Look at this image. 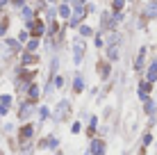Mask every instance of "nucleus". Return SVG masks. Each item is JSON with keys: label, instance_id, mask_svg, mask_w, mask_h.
Returning <instances> with one entry per match:
<instances>
[{"label": "nucleus", "instance_id": "f3484780", "mask_svg": "<svg viewBox=\"0 0 157 155\" xmlns=\"http://www.w3.org/2000/svg\"><path fill=\"white\" fill-rule=\"evenodd\" d=\"M36 46H39V41H36V39H32L30 44H28V50H36Z\"/></svg>", "mask_w": 157, "mask_h": 155}, {"label": "nucleus", "instance_id": "9d476101", "mask_svg": "<svg viewBox=\"0 0 157 155\" xmlns=\"http://www.w3.org/2000/svg\"><path fill=\"white\" fill-rule=\"evenodd\" d=\"M59 16H62V18H68V16H71V7H68V5H62V7H59Z\"/></svg>", "mask_w": 157, "mask_h": 155}, {"label": "nucleus", "instance_id": "4be33fe9", "mask_svg": "<svg viewBox=\"0 0 157 155\" xmlns=\"http://www.w3.org/2000/svg\"><path fill=\"white\" fill-rule=\"evenodd\" d=\"M114 7H116V9H121V7H123V0H114Z\"/></svg>", "mask_w": 157, "mask_h": 155}, {"label": "nucleus", "instance_id": "1a4fd4ad", "mask_svg": "<svg viewBox=\"0 0 157 155\" xmlns=\"http://www.w3.org/2000/svg\"><path fill=\"white\" fill-rule=\"evenodd\" d=\"M80 16H84V14H82V7H78V9H75V12H73V16H71V23H73V25H78Z\"/></svg>", "mask_w": 157, "mask_h": 155}, {"label": "nucleus", "instance_id": "6ab92c4d", "mask_svg": "<svg viewBox=\"0 0 157 155\" xmlns=\"http://www.w3.org/2000/svg\"><path fill=\"white\" fill-rule=\"evenodd\" d=\"M23 137H30L32 135V126H28V128H23V132H21Z\"/></svg>", "mask_w": 157, "mask_h": 155}, {"label": "nucleus", "instance_id": "412c9836", "mask_svg": "<svg viewBox=\"0 0 157 155\" xmlns=\"http://www.w3.org/2000/svg\"><path fill=\"white\" fill-rule=\"evenodd\" d=\"M64 84V78H55V87H62Z\"/></svg>", "mask_w": 157, "mask_h": 155}, {"label": "nucleus", "instance_id": "2eb2a0df", "mask_svg": "<svg viewBox=\"0 0 157 155\" xmlns=\"http://www.w3.org/2000/svg\"><path fill=\"white\" fill-rule=\"evenodd\" d=\"M146 112H148V114H153V112H155V105L150 103V100H146Z\"/></svg>", "mask_w": 157, "mask_h": 155}, {"label": "nucleus", "instance_id": "0eeeda50", "mask_svg": "<svg viewBox=\"0 0 157 155\" xmlns=\"http://www.w3.org/2000/svg\"><path fill=\"white\" fill-rule=\"evenodd\" d=\"M144 57H146V48H141V50H139V57H137V62H134V66H137V71H139V68L144 66Z\"/></svg>", "mask_w": 157, "mask_h": 155}, {"label": "nucleus", "instance_id": "dca6fc26", "mask_svg": "<svg viewBox=\"0 0 157 155\" xmlns=\"http://www.w3.org/2000/svg\"><path fill=\"white\" fill-rule=\"evenodd\" d=\"M7 46L14 48V50H18V41H14V39H7Z\"/></svg>", "mask_w": 157, "mask_h": 155}, {"label": "nucleus", "instance_id": "a211bd4d", "mask_svg": "<svg viewBox=\"0 0 157 155\" xmlns=\"http://www.w3.org/2000/svg\"><path fill=\"white\" fill-rule=\"evenodd\" d=\"M30 112H32V105H25V107H23V110H21V116H28V114H30Z\"/></svg>", "mask_w": 157, "mask_h": 155}, {"label": "nucleus", "instance_id": "5701e85b", "mask_svg": "<svg viewBox=\"0 0 157 155\" xmlns=\"http://www.w3.org/2000/svg\"><path fill=\"white\" fill-rule=\"evenodd\" d=\"M57 155H62V153H57Z\"/></svg>", "mask_w": 157, "mask_h": 155}, {"label": "nucleus", "instance_id": "f8f14e48", "mask_svg": "<svg viewBox=\"0 0 157 155\" xmlns=\"http://www.w3.org/2000/svg\"><path fill=\"white\" fill-rule=\"evenodd\" d=\"M23 18L28 21V23H34V16H32V9H28V7L23 9Z\"/></svg>", "mask_w": 157, "mask_h": 155}, {"label": "nucleus", "instance_id": "423d86ee", "mask_svg": "<svg viewBox=\"0 0 157 155\" xmlns=\"http://www.w3.org/2000/svg\"><path fill=\"white\" fill-rule=\"evenodd\" d=\"M107 60H109V62H116L118 60V48L116 46H112L109 50H107Z\"/></svg>", "mask_w": 157, "mask_h": 155}, {"label": "nucleus", "instance_id": "39448f33", "mask_svg": "<svg viewBox=\"0 0 157 155\" xmlns=\"http://www.w3.org/2000/svg\"><path fill=\"white\" fill-rule=\"evenodd\" d=\"M82 89H84V80L80 78V76H75V84H73V91H75V94H80V91H82Z\"/></svg>", "mask_w": 157, "mask_h": 155}, {"label": "nucleus", "instance_id": "4468645a", "mask_svg": "<svg viewBox=\"0 0 157 155\" xmlns=\"http://www.w3.org/2000/svg\"><path fill=\"white\" fill-rule=\"evenodd\" d=\"M80 32H82V37H91V34H94V30H91L89 25H82V28H80Z\"/></svg>", "mask_w": 157, "mask_h": 155}, {"label": "nucleus", "instance_id": "f257e3e1", "mask_svg": "<svg viewBox=\"0 0 157 155\" xmlns=\"http://www.w3.org/2000/svg\"><path fill=\"white\" fill-rule=\"evenodd\" d=\"M73 50H75L73 52V60H75V64H80V62H82V55H84V44H82L80 37L73 41Z\"/></svg>", "mask_w": 157, "mask_h": 155}, {"label": "nucleus", "instance_id": "7ed1b4c3", "mask_svg": "<svg viewBox=\"0 0 157 155\" xmlns=\"http://www.w3.org/2000/svg\"><path fill=\"white\" fill-rule=\"evenodd\" d=\"M91 153H94V155H102V153H105V146H102V144L96 139L94 144H91Z\"/></svg>", "mask_w": 157, "mask_h": 155}, {"label": "nucleus", "instance_id": "ddd939ff", "mask_svg": "<svg viewBox=\"0 0 157 155\" xmlns=\"http://www.w3.org/2000/svg\"><path fill=\"white\" fill-rule=\"evenodd\" d=\"M36 98H39V87L32 84V87H30V100H36Z\"/></svg>", "mask_w": 157, "mask_h": 155}, {"label": "nucleus", "instance_id": "aec40b11", "mask_svg": "<svg viewBox=\"0 0 157 155\" xmlns=\"http://www.w3.org/2000/svg\"><path fill=\"white\" fill-rule=\"evenodd\" d=\"M48 146H50V148H57V139H55V137H50V139H48Z\"/></svg>", "mask_w": 157, "mask_h": 155}, {"label": "nucleus", "instance_id": "9b49d317", "mask_svg": "<svg viewBox=\"0 0 157 155\" xmlns=\"http://www.w3.org/2000/svg\"><path fill=\"white\" fill-rule=\"evenodd\" d=\"M98 71H100V78L109 76V66H107V64H98Z\"/></svg>", "mask_w": 157, "mask_h": 155}, {"label": "nucleus", "instance_id": "20e7f679", "mask_svg": "<svg viewBox=\"0 0 157 155\" xmlns=\"http://www.w3.org/2000/svg\"><path fill=\"white\" fill-rule=\"evenodd\" d=\"M146 16H148V18H155L157 16V2H150L148 7H146Z\"/></svg>", "mask_w": 157, "mask_h": 155}, {"label": "nucleus", "instance_id": "f03ea898", "mask_svg": "<svg viewBox=\"0 0 157 155\" xmlns=\"http://www.w3.org/2000/svg\"><path fill=\"white\" fill-rule=\"evenodd\" d=\"M146 80H148V82H155V80H157V62H153L148 66V78H146Z\"/></svg>", "mask_w": 157, "mask_h": 155}, {"label": "nucleus", "instance_id": "6e6552de", "mask_svg": "<svg viewBox=\"0 0 157 155\" xmlns=\"http://www.w3.org/2000/svg\"><path fill=\"white\" fill-rule=\"evenodd\" d=\"M32 30H34V34H36V37L43 34V23H41V21H34V23H32Z\"/></svg>", "mask_w": 157, "mask_h": 155}]
</instances>
